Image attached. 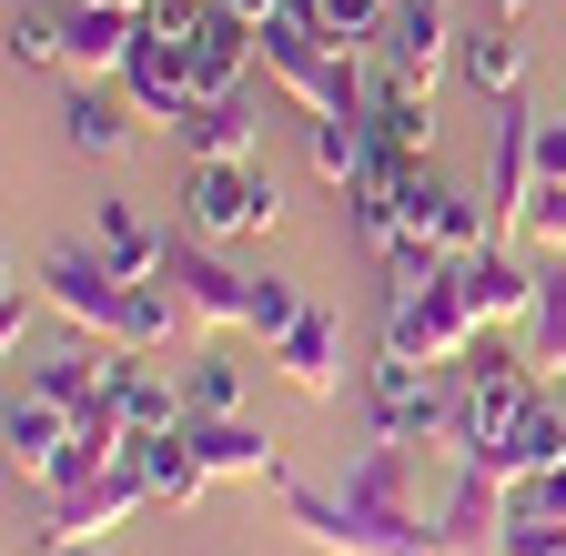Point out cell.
Instances as JSON below:
<instances>
[{
	"mask_svg": "<svg viewBox=\"0 0 566 556\" xmlns=\"http://www.w3.org/2000/svg\"><path fill=\"white\" fill-rule=\"evenodd\" d=\"M31 284H41V304L71 324V334H92V344H122V314H132V284L92 253V243H51L41 263H31Z\"/></svg>",
	"mask_w": 566,
	"mask_h": 556,
	"instance_id": "52a82bcc",
	"label": "cell"
},
{
	"mask_svg": "<svg viewBox=\"0 0 566 556\" xmlns=\"http://www.w3.org/2000/svg\"><path fill=\"white\" fill-rule=\"evenodd\" d=\"M395 202H405V243H436L446 263H475V253L495 243V223H485V192H446L424 162H405Z\"/></svg>",
	"mask_w": 566,
	"mask_h": 556,
	"instance_id": "8fae6325",
	"label": "cell"
},
{
	"mask_svg": "<svg viewBox=\"0 0 566 556\" xmlns=\"http://www.w3.org/2000/svg\"><path fill=\"white\" fill-rule=\"evenodd\" d=\"M223 11H243V21H283L294 0H223Z\"/></svg>",
	"mask_w": 566,
	"mask_h": 556,
	"instance_id": "ab89813d",
	"label": "cell"
},
{
	"mask_svg": "<svg viewBox=\"0 0 566 556\" xmlns=\"http://www.w3.org/2000/svg\"><path fill=\"white\" fill-rule=\"evenodd\" d=\"M424 556H446V546H424Z\"/></svg>",
	"mask_w": 566,
	"mask_h": 556,
	"instance_id": "ee69618b",
	"label": "cell"
},
{
	"mask_svg": "<svg viewBox=\"0 0 566 556\" xmlns=\"http://www.w3.org/2000/svg\"><path fill=\"white\" fill-rule=\"evenodd\" d=\"M283 516L324 556H424L436 546V516L415 496V445H385V436L344 465V485H294L283 475Z\"/></svg>",
	"mask_w": 566,
	"mask_h": 556,
	"instance_id": "6da1fadb",
	"label": "cell"
},
{
	"mask_svg": "<svg viewBox=\"0 0 566 556\" xmlns=\"http://www.w3.org/2000/svg\"><path fill=\"white\" fill-rule=\"evenodd\" d=\"M0 51H11V72H51L61 61V11H11V41Z\"/></svg>",
	"mask_w": 566,
	"mask_h": 556,
	"instance_id": "1f68e13d",
	"label": "cell"
},
{
	"mask_svg": "<svg viewBox=\"0 0 566 556\" xmlns=\"http://www.w3.org/2000/svg\"><path fill=\"white\" fill-rule=\"evenodd\" d=\"M163 284H172V304L192 314V334H253V284H263V273H233L223 243L182 233L172 263H163Z\"/></svg>",
	"mask_w": 566,
	"mask_h": 556,
	"instance_id": "9c48e42d",
	"label": "cell"
},
{
	"mask_svg": "<svg viewBox=\"0 0 566 556\" xmlns=\"http://www.w3.org/2000/svg\"><path fill=\"white\" fill-rule=\"evenodd\" d=\"M142 506H153V485H142L132 455L71 465L51 496H41V526H21V546H31V556H51V546H112V526H132Z\"/></svg>",
	"mask_w": 566,
	"mask_h": 556,
	"instance_id": "3957f363",
	"label": "cell"
},
{
	"mask_svg": "<svg viewBox=\"0 0 566 556\" xmlns=\"http://www.w3.org/2000/svg\"><path fill=\"white\" fill-rule=\"evenodd\" d=\"M536 172L566 182V122H536Z\"/></svg>",
	"mask_w": 566,
	"mask_h": 556,
	"instance_id": "74e56055",
	"label": "cell"
},
{
	"mask_svg": "<svg viewBox=\"0 0 566 556\" xmlns=\"http://www.w3.org/2000/svg\"><path fill=\"white\" fill-rule=\"evenodd\" d=\"M375 61H385V72H405V82H436L446 61H465V31H455V11H446V0H395V11H385V41H375Z\"/></svg>",
	"mask_w": 566,
	"mask_h": 556,
	"instance_id": "9a60e30c",
	"label": "cell"
},
{
	"mask_svg": "<svg viewBox=\"0 0 566 556\" xmlns=\"http://www.w3.org/2000/svg\"><path fill=\"white\" fill-rule=\"evenodd\" d=\"M516 516H556V526H566V465H546V475L516 485Z\"/></svg>",
	"mask_w": 566,
	"mask_h": 556,
	"instance_id": "e575fe53",
	"label": "cell"
},
{
	"mask_svg": "<svg viewBox=\"0 0 566 556\" xmlns=\"http://www.w3.org/2000/svg\"><path fill=\"white\" fill-rule=\"evenodd\" d=\"M132 132H142V112H132V92H122V82H82V92L61 102V143H71V153H92V162H102V153H122Z\"/></svg>",
	"mask_w": 566,
	"mask_h": 556,
	"instance_id": "cb8c5ba5",
	"label": "cell"
},
{
	"mask_svg": "<svg viewBox=\"0 0 566 556\" xmlns=\"http://www.w3.org/2000/svg\"><path fill=\"white\" fill-rule=\"evenodd\" d=\"M0 445H11V475L51 496V485H61L71 465H82V415L21 385V395H11V415H0Z\"/></svg>",
	"mask_w": 566,
	"mask_h": 556,
	"instance_id": "7c38bea8",
	"label": "cell"
},
{
	"mask_svg": "<svg viewBox=\"0 0 566 556\" xmlns=\"http://www.w3.org/2000/svg\"><path fill=\"white\" fill-rule=\"evenodd\" d=\"M182 445L202 455L212 485H283V445H273L263 426H243V415H192Z\"/></svg>",
	"mask_w": 566,
	"mask_h": 556,
	"instance_id": "2e32d148",
	"label": "cell"
},
{
	"mask_svg": "<svg viewBox=\"0 0 566 556\" xmlns=\"http://www.w3.org/2000/svg\"><path fill=\"white\" fill-rule=\"evenodd\" d=\"M182 233H163L142 202H102V223H92V253L122 273V284H163V263H172Z\"/></svg>",
	"mask_w": 566,
	"mask_h": 556,
	"instance_id": "7402d4cb",
	"label": "cell"
},
{
	"mask_svg": "<svg viewBox=\"0 0 566 556\" xmlns=\"http://www.w3.org/2000/svg\"><path fill=\"white\" fill-rule=\"evenodd\" d=\"M283 223V192L263 162H192L182 172V233L202 243H243V233H273Z\"/></svg>",
	"mask_w": 566,
	"mask_h": 556,
	"instance_id": "8992f818",
	"label": "cell"
},
{
	"mask_svg": "<svg viewBox=\"0 0 566 556\" xmlns=\"http://www.w3.org/2000/svg\"><path fill=\"white\" fill-rule=\"evenodd\" d=\"M112 405H122V426H132V436H172V426H192L182 385H172L153 355H122V344H112Z\"/></svg>",
	"mask_w": 566,
	"mask_h": 556,
	"instance_id": "603a6c76",
	"label": "cell"
},
{
	"mask_svg": "<svg viewBox=\"0 0 566 556\" xmlns=\"http://www.w3.org/2000/svg\"><path fill=\"white\" fill-rule=\"evenodd\" d=\"M365 132L395 162H436V82H405L375 61V92H365Z\"/></svg>",
	"mask_w": 566,
	"mask_h": 556,
	"instance_id": "ac0fdd59",
	"label": "cell"
},
{
	"mask_svg": "<svg viewBox=\"0 0 566 556\" xmlns=\"http://www.w3.org/2000/svg\"><path fill=\"white\" fill-rule=\"evenodd\" d=\"M455 465H465V455H455ZM546 465H566V405H556V395H536V405H526V426L495 445V465H485V475L526 485V475H546Z\"/></svg>",
	"mask_w": 566,
	"mask_h": 556,
	"instance_id": "484cf974",
	"label": "cell"
},
{
	"mask_svg": "<svg viewBox=\"0 0 566 556\" xmlns=\"http://www.w3.org/2000/svg\"><path fill=\"white\" fill-rule=\"evenodd\" d=\"M132 465H142V485H153V506H192L202 485H212L202 455L182 445V426H172V436H132Z\"/></svg>",
	"mask_w": 566,
	"mask_h": 556,
	"instance_id": "83f0119b",
	"label": "cell"
},
{
	"mask_svg": "<svg viewBox=\"0 0 566 556\" xmlns=\"http://www.w3.org/2000/svg\"><path fill=\"white\" fill-rule=\"evenodd\" d=\"M506 516H516V485L485 475V465H455L446 506H436V546L446 556H495V546H506Z\"/></svg>",
	"mask_w": 566,
	"mask_h": 556,
	"instance_id": "4fadbf2b",
	"label": "cell"
},
{
	"mask_svg": "<svg viewBox=\"0 0 566 556\" xmlns=\"http://www.w3.org/2000/svg\"><path fill=\"white\" fill-rule=\"evenodd\" d=\"M202 11H212V0H153V11H142V31H153V41H182Z\"/></svg>",
	"mask_w": 566,
	"mask_h": 556,
	"instance_id": "8d00e7d4",
	"label": "cell"
},
{
	"mask_svg": "<svg viewBox=\"0 0 566 556\" xmlns=\"http://www.w3.org/2000/svg\"><path fill=\"white\" fill-rule=\"evenodd\" d=\"M304 153H314V172H324L334 192H354V182L385 162V143L365 132V112H324V122H304Z\"/></svg>",
	"mask_w": 566,
	"mask_h": 556,
	"instance_id": "d4e9b609",
	"label": "cell"
},
{
	"mask_svg": "<svg viewBox=\"0 0 566 556\" xmlns=\"http://www.w3.org/2000/svg\"><path fill=\"white\" fill-rule=\"evenodd\" d=\"M304 304H314V294L294 284V273H263V284H253V334H263V344H273V334H294Z\"/></svg>",
	"mask_w": 566,
	"mask_h": 556,
	"instance_id": "d6a6232c",
	"label": "cell"
},
{
	"mask_svg": "<svg viewBox=\"0 0 566 556\" xmlns=\"http://www.w3.org/2000/svg\"><path fill=\"white\" fill-rule=\"evenodd\" d=\"M526 405H536V375L516 365V344L506 334H475V355L455 365V455L465 465H495V445L526 426Z\"/></svg>",
	"mask_w": 566,
	"mask_h": 556,
	"instance_id": "277c9868",
	"label": "cell"
},
{
	"mask_svg": "<svg viewBox=\"0 0 566 556\" xmlns=\"http://www.w3.org/2000/svg\"><path fill=\"white\" fill-rule=\"evenodd\" d=\"M526 31L516 21H485V31H465V82L485 92V102H526Z\"/></svg>",
	"mask_w": 566,
	"mask_h": 556,
	"instance_id": "4316f807",
	"label": "cell"
},
{
	"mask_svg": "<svg viewBox=\"0 0 566 556\" xmlns=\"http://www.w3.org/2000/svg\"><path fill=\"white\" fill-rule=\"evenodd\" d=\"M273 92V82H263ZM263 92H223V102H202L172 143H182V162H253L263 153Z\"/></svg>",
	"mask_w": 566,
	"mask_h": 556,
	"instance_id": "44dd1931",
	"label": "cell"
},
{
	"mask_svg": "<svg viewBox=\"0 0 566 556\" xmlns=\"http://www.w3.org/2000/svg\"><path fill=\"white\" fill-rule=\"evenodd\" d=\"M263 365L294 385L304 405H334V395H344V314H334V304H304L294 334H273V344H263Z\"/></svg>",
	"mask_w": 566,
	"mask_h": 556,
	"instance_id": "5bb4252c",
	"label": "cell"
},
{
	"mask_svg": "<svg viewBox=\"0 0 566 556\" xmlns=\"http://www.w3.org/2000/svg\"><path fill=\"white\" fill-rule=\"evenodd\" d=\"M536 122L546 112H526V102H495V143H485V223H495V243H516L526 233V213H536Z\"/></svg>",
	"mask_w": 566,
	"mask_h": 556,
	"instance_id": "30bf717a",
	"label": "cell"
},
{
	"mask_svg": "<svg viewBox=\"0 0 566 556\" xmlns=\"http://www.w3.org/2000/svg\"><path fill=\"white\" fill-rule=\"evenodd\" d=\"M455 273H465V304H475L485 334H526V314H536V294H546V273H526L506 243H485V253L455 263Z\"/></svg>",
	"mask_w": 566,
	"mask_h": 556,
	"instance_id": "ffe728a7",
	"label": "cell"
},
{
	"mask_svg": "<svg viewBox=\"0 0 566 556\" xmlns=\"http://www.w3.org/2000/svg\"><path fill=\"white\" fill-rule=\"evenodd\" d=\"M475 304H465V273L446 263L436 284H415V294H395L385 304V355L395 365H436V375H455L465 355H475Z\"/></svg>",
	"mask_w": 566,
	"mask_h": 556,
	"instance_id": "5b68a950",
	"label": "cell"
},
{
	"mask_svg": "<svg viewBox=\"0 0 566 556\" xmlns=\"http://www.w3.org/2000/svg\"><path fill=\"white\" fill-rule=\"evenodd\" d=\"M51 556H112V546H51Z\"/></svg>",
	"mask_w": 566,
	"mask_h": 556,
	"instance_id": "60d3db41",
	"label": "cell"
},
{
	"mask_svg": "<svg viewBox=\"0 0 566 556\" xmlns=\"http://www.w3.org/2000/svg\"><path fill=\"white\" fill-rule=\"evenodd\" d=\"M21 334H31V294L11 284V294H0V344H11V355H21Z\"/></svg>",
	"mask_w": 566,
	"mask_h": 556,
	"instance_id": "f35d334b",
	"label": "cell"
},
{
	"mask_svg": "<svg viewBox=\"0 0 566 556\" xmlns=\"http://www.w3.org/2000/svg\"><path fill=\"white\" fill-rule=\"evenodd\" d=\"M516 11H526V0H495V21H516Z\"/></svg>",
	"mask_w": 566,
	"mask_h": 556,
	"instance_id": "b9f144b4",
	"label": "cell"
},
{
	"mask_svg": "<svg viewBox=\"0 0 566 556\" xmlns=\"http://www.w3.org/2000/svg\"><path fill=\"white\" fill-rule=\"evenodd\" d=\"M526 233H536L546 253H566V182H536V213H526Z\"/></svg>",
	"mask_w": 566,
	"mask_h": 556,
	"instance_id": "d590c367",
	"label": "cell"
},
{
	"mask_svg": "<svg viewBox=\"0 0 566 556\" xmlns=\"http://www.w3.org/2000/svg\"><path fill=\"white\" fill-rule=\"evenodd\" d=\"M294 11H304L324 41H344V51H375V41H385V11H395V0H294Z\"/></svg>",
	"mask_w": 566,
	"mask_h": 556,
	"instance_id": "4dcf8cb0",
	"label": "cell"
},
{
	"mask_svg": "<svg viewBox=\"0 0 566 556\" xmlns=\"http://www.w3.org/2000/svg\"><path fill=\"white\" fill-rule=\"evenodd\" d=\"M182 405L192 415H243V375L223 365V344H212V334L182 355Z\"/></svg>",
	"mask_w": 566,
	"mask_h": 556,
	"instance_id": "f546056e",
	"label": "cell"
},
{
	"mask_svg": "<svg viewBox=\"0 0 566 556\" xmlns=\"http://www.w3.org/2000/svg\"><path fill=\"white\" fill-rule=\"evenodd\" d=\"M516 365H526L536 385L566 375V263L546 273V294H536V314H526V334H516Z\"/></svg>",
	"mask_w": 566,
	"mask_h": 556,
	"instance_id": "f1b7e54d",
	"label": "cell"
},
{
	"mask_svg": "<svg viewBox=\"0 0 566 556\" xmlns=\"http://www.w3.org/2000/svg\"><path fill=\"white\" fill-rule=\"evenodd\" d=\"M122 92H132V112H142V122H163V132H182V122L202 112V82H192L182 41H153V31H142V51H132Z\"/></svg>",
	"mask_w": 566,
	"mask_h": 556,
	"instance_id": "d6986e66",
	"label": "cell"
},
{
	"mask_svg": "<svg viewBox=\"0 0 566 556\" xmlns=\"http://www.w3.org/2000/svg\"><path fill=\"white\" fill-rule=\"evenodd\" d=\"M365 415H375V436L385 445H455V385L436 365H375L365 375Z\"/></svg>",
	"mask_w": 566,
	"mask_h": 556,
	"instance_id": "ba28073f",
	"label": "cell"
},
{
	"mask_svg": "<svg viewBox=\"0 0 566 556\" xmlns=\"http://www.w3.org/2000/svg\"><path fill=\"white\" fill-rule=\"evenodd\" d=\"M112 11H153V0H112Z\"/></svg>",
	"mask_w": 566,
	"mask_h": 556,
	"instance_id": "7bdbcfd3",
	"label": "cell"
},
{
	"mask_svg": "<svg viewBox=\"0 0 566 556\" xmlns=\"http://www.w3.org/2000/svg\"><path fill=\"white\" fill-rule=\"evenodd\" d=\"M263 82L294 102L304 122H324V112H365V92H375V72H365V51H344V41H324L304 11H283V21H263Z\"/></svg>",
	"mask_w": 566,
	"mask_h": 556,
	"instance_id": "7a4b0ae2",
	"label": "cell"
},
{
	"mask_svg": "<svg viewBox=\"0 0 566 556\" xmlns=\"http://www.w3.org/2000/svg\"><path fill=\"white\" fill-rule=\"evenodd\" d=\"M142 51V11H112V0H71L61 11V61L82 82H122Z\"/></svg>",
	"mask_w": 566,
	"mask_h": 556,
	"instance_id": "e0dca14e",
	"label": "cell"
},
{
	"mask_svg": "<svg viewBox=\"0 0 566 556\" xmlns=\"http://www.w3.org/2000/svg\"><path fill=\"white\" fill-rule=\"evenodd\" d=\"M495 556H566V526L556 516H506V546Z\"/></svg>",
	"mask_w": 566,
	"mask_h": 556,
	"instance_id": "836d02e7",
	"label": "cell"
}]
</instances>
